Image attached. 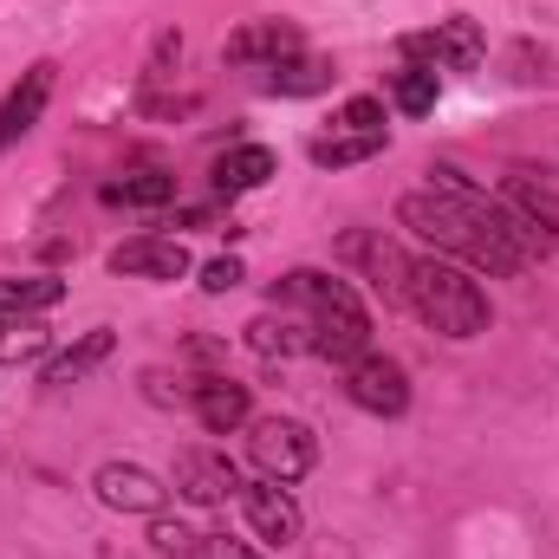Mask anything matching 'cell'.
I'll use <instances>...</instances> for the list:
<instances>
[{"mask_svg":"<svg viewBox=\"0 0 559 559\" xmlns=\"http://www.w3.org/2000/svg\"><path fill=\"white\" fill-rule=\"evenodd\" d=\"M111 352H118V332H111V325H92L79 345H66L59 358H46L39 384H52V391H59V384H79V378H92V371H98Z\"/></svg>","mask_w":559,"mask_h":559,"instance_id":"15","label":"cell"},{"mask_svg":"<svg viewBox=\"0 0 559 559\" xmlns=\"http://www.w3.org/2000/svg\"><path fill=\"white\" fill-rule=\"evenodd\" d=\"M241 280H248V267H241L235 254H222V261H209V267H202V293H235Z\"/></svg>","mask_w":559,"mask_h":559,"instance_id":"27","label":"cell"},{"mask_svg":"<svg viewBox=\"0 0 559 559\" xmlns=\"http://www.w3.org/2000/svg\"><path fill=\"white\" fill-rule=\"evenodd\" d=\"M274 169H280V163H274V150H267V143H241V150L215 156V195H248V189H261Z\"/></svg>","mask_w":559,"mask_h":559,"instance_id":"16","label":"cell"},{"mask_svg":"<svg viewBox=\"0 0 559 559\" xmlns=\"http://www.w3.org/2000/svg\"><path fill=\"white\" fill-rule=\"evenodd\" d=\"M248 455H254V468L280 481V488H293L299 475H312V462H319V442H312V429L293 417H254L248 423Z\"/></svg>","mask_w":559,"mask_h":559,"instance_id":"4","label":"cell"},{"mask_svg":"<svg viewBox=\"0 0 559 559\" xmlns=\"http://www.w3.org/2000/svg\"><path fill=\"white\" fill-rule=\"evenodd\" d=\"M111 274L124 280H182L189 274V248L176 235H138L124 248H111Z\"/></svg>","mask_w":559,"mask_h":559,"instance_id":"11","label":"cell"},{"mask_svg":"<svg viewBox=\"0 0 559 559\" xmlns=\"http://www.w3.org/2000/svg\"><path fill=\"white\" fill-rule=\"evenodd\" d=\"M59 299H66V280H52V274L0 280V319H33V312H52Z\"/></svg>","mask_w":559,"mask_h":559,"instance_id":"19","label":"cell"},{"mask_svg":"<svg viewBox=\"0 0 559 559\" xmlns=\"http://www.w3.org/2000/svg\"><path fill=\"white\" fill-rule=\"evenodd\" d=\"M241 508H248V527L267 540V547H293L306 534V514L299 501L280 488V481H261V488H241Z\"/></svg>","mask_w":559,"mask_h":559,"instance_id":"12","label":"cell"},{"mask_svg":"<svg viewBox=\"0 0 559 559\" xmlns=\"http://www.w3.org/2000/svg\"><path fill=\"white\" fill-rule=\"evenodd\" d=\"M92 488H98V501L105 508H118V514H163V501H169V488L138 468V462H105L98 475H92Z\"/></svg>","mask_w":559,"mask_h":559,"instance_id":"10","label":"cell"},{"mask_svg":"<svg viewBox=\"0 0 559 559\" xmlns=\"http://www.w3.org/2000/svg\"><path fill=\"white\" fill-rule=\"evenodd\" d=\"M325 85H332L325 59H280V66H267V92H286V98H312Z\"/></svg>","mask_w":559,"mask_h":559,"instance_id":"21","label":"cell"},{"mask_svg":"<svg viewBox=\"0 0 559 559\" xmlns=\"http://www.w3.org/2000/svg\"><path fill=\"white\" fill-rule=\"evenodd\" d=\"M202 559H261L248 540H228V534H202Z\"/></svg>","mask_w":559,"mask_h":559,"instance_id":"28","label":"cell"},{"mask_svg":"<svg viewBox=\"0 0 559 559\" xmlns=\"http://www.w3.org/2000/svg\"><path fill=\"white\" fill-rule=\"evenodd\" d=\"M248 481H241V468L228 462V455H215V449H182L176 455V495H189L195 508H222V501H235Z\"/></svg>","mask_w":559,"mask_h":559,"instance_id":"8","label":"cell"},{"mask_svg":"<svg viewBox=\"0 0 559 559\" xmlns=\"http://www.w3.org/2000/svg\"><path fill=\"white\" fill-rule=\"evenodd\" d=\"M404 306L417 312L429 332H442V338H475V332H488V293L475 286V274H468L462 261H442V254L411 261Z\"/></svg>","mask_w":559,"mask_h":559,"instance_id":"3","label":"cell"},{"mask_svg":"<svg viewBox=\"0 0 559 559\" xmlns=\"http://www.w3.org/2000/svg\"><path fill=\"white\" fill-rule=\"evenodd\" d=\"M384 150V131H332V138H312V163L319 169H352V163H371Z\"/></svg>","mask_w":559,"mask_h":559,"instance_id":"20","label":"cell"},{"mask_svg":"<svg viewBox=\"0 0 559 559\" xmlns=\"http://www.w3.org/2000/svg\"><path fill=\"white\" fill-rule=\"evenodd\" d=\"M274 306L299 312L312 325V352L332 358V365H352L371 352V312L365 299L352 293V280L319 274V267H293V274L274 286Z\"/></svg>","mask_w":559,"mask_h":559,"instance_id":"2","label":"cell"},{"mask_svg":"<svg viewBox=\"0 0 559 559\" xmlns=\"http://www.w3.org/2000/svg\"><path fill=\"white\" fill-rule=\"evenodd\" d=\"M189 404H195V417L209 436H228V429H241V423H254V397H248V384H235V378H195L189 384Z\"/></svg>","mask_w":559,"mask_h":559,"instance_id":"14","label":"cell"},{"mask_svg":"<svg viewBox=\"0 0 559 559\" xmlns=\"http://www.w3.org/2000/svg\"><path fill=\"white\" fill-rule=\"evenodd\" d=\"M222 59L228 66H280V59H299V26L293 20H248L241 33H228Z\"/></svg>","mask_w":559,"mask_h":559,"instance_id":"13","label":"cell"},{"mask_svg":"<svg viewBox=\"0 0 559 559\" xmlns=\"http://www.w3.org/2000/svg\"><path fill=\"white\" fill-rule=\"evenodd\" d=\"M248 345H254L261 358H293V352H312V325H306L299 312L274 306V312H261V319L248 325Z\"/></svg>","mask_w":559,"mask_h":559,"instance_id":"17","label":"cell"},{"mask_svg":"<svg viewBox=\"0 0 559 559\" xmlns=\"http://www.w3.org/2000/svg\"><path fill=\"white\" fill-rule=\"evenodd\" d=\"M345 397L371 417H404L411 411V371L384 352H365V358L345 365Z\"/></svg>","mask_w":559,"mask_h":559,"instance_id":"6","label":"cell"},{"mask_svg":"<svg viewBox=\"0 0 559 559\" xmlns=\"http://www.w3.org/2000/svg\"><path fill=\"white\" fill-rule=\"evenodd\" d=\"M338 261L358 280H371V293L384 306H404V286H411V254L384 235V228H352L338 235Z\"/></svg>","mask_w":559,"mask_h":559,"instance_id":"5","label":"cell"},{"mask_svg":"<svg viewBox=\"0 0 559 559\" xmlns=\"http://www.w3.org/2000/svg\"><path fill=\"white\" fill-rule=\"evenodd\" d=\"M46 325H33V319H0V365H20V358H39L46 352Z\"/></svg>","mask_w":559,"mask_h":559,"instance_id":"23","label":"cell"},{"mask_svg":"<svg viewBox=\"0 0 559 559\" xmlns=\"http://www.w3.org/2000/svg\"><path fill=\"white\" fill-rule=\"evenodd\" d=\"M391 98H397V111H411V118H423V111H436V72H423V66H411V72H397Z\"/></svg>","mask_w":559,"mask_h":559,"instance_id":"25","label":"cell"},{"mask_svg":"<svg viewBox=\"0 0 559 559\" xmlns=\"http://www.w3.org/2000/svg\"><path fill=\"white\" fill-rule=\"evenodd\" d=\"M332 131H384V105H378V98H352Z\"/></svg>","mask_w":559,"mask_h":559,"instance_id":"26","label":"cell"},{"mask_svg":"<svg viewBox=\"0 0 559 559\" xmlns=\"http://www.w3.org/2000/svg\"><path fill=\"white\" fill-rule=\"evenodd\" d=\"M501 202L508 209H521L534 228H540V241L559 254V189H547V182H534V176H508V189H501Z\"/></svg>","mask_w":559,"mask_h":559,"instance_id":"18","label":"cell"},{"mask_svg":"<svg viewBox=\"0 0 559 559\" xmlns=\"http://www.w3.org/2000/svg\"><path fill=\"white\" fill-rule=\"evenodd\" d=\"M105 195H111V202H131V209H163V202H176V176H163V169H138V176L111 182Z\"/></svg>","mask_w":559,"mask_h":559,"instance_id":"22","label":"cell"},{"mask_svg":"<svg viewBox=\"0 0 559 559\" xmlns=\"http://www.w3.org/2000/svg\"><path fill=\"white\" fill-rule=\"evenodd\" d=\"M481 52H488V39H481L475 20H442V26H429V33H411V39H404V59L423 66V72H475Z\"/></svg>","mask_w":559,"mask_h":559,"instance_id":"7","label":"cell"},{"mask_svg":"<svg viewBox=\"0 0 559 559\" xmlns=\"http://www.w3.org/2000/svg\"><path fill=\"white\" fill-rule=\"evenodd\" d=\"M150 547H156L163 559H195V554H202V534H195V527H182V521L150 514Z\"/></svg>","mask_w":559,"mask_h":559,"instance_id":"24","label":"cell"},{"mask_svg":"<svg viewBox=\"0 0 559 559\" xmlns=\"http://www.w3.org/2000/svg\"><path fill=\"white\" fill-rule=\"evenodd\" d=\"M397 222L417 228L423 241L442 254V261H462V267H481L495 280H514L534 254H554L540 241V228L508 209V202H488V195H449V189H417L397 202Z\"/></svg>","mask_w":559,"mask_h":559,"instance_id":"1","label":"cell"},{"mask_svg":"<svg viewBox=\"0 0 559 559\" xmlns=\"http://www.w3.org/2000/svg\"><path fill=\"white\" fill-rule=\"evenodd\" d=\"M52 85H59V66H52V59H39V66H26V72H20V85H13V92H7V105H0V150H13V143L46 118Z\"/></svg>","mask_w":559,"mask_h":559,"instance_id":"9","label":"cell"}]
</instances>
